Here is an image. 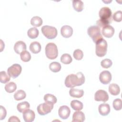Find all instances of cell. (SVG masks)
<instances>
[{
	"label": "cell",
	"instance_id": "cell-9",
	"mask_svg": "<svg viewBox=\"0 0 122 122\" xmlns=\"http://www.w3.org/2000/svg\"><path fill=\"white\" fill-rule=\"evenodd\" d=\"M94 99L96 101L106 102L109 99V95L105 91L103 90H99L95 93Z\"/></svg>",
	"mask_w": 122,
	"mask_h": 122
},
{
	"label": "cell",
	"instance_id": "cell-31",
	"mask_svg": "<svg viewBox=\"0 0 122 122\" xmlns=\"http://www.w3.org/2000/svg\"><path fill=\"white\" fill-rule=\"evenodd\" d=\"M44 100L46 102H51L53 104L56 103L57 102L56 97L54 95L50 93H47L44 95Z\"/></svg>",
	"mask_w": 122,
	"mask_h": 122
},
{
	"label": "cell",
	"instance_id": "cell-28",
	"mask_svg": "<svg viewBox=\"0 0 122 122\" xmlns=\"http://www.w3.org/2000/svg\"><path fill=\"white\" fill-rule=\"evenodd\" d=\"M26 96L25 92L22 90L17 91L14 94V98L16 101H20L25 98Z\"/></svg>",
	"mask_w": 122,
	"mask_h": 122
},
{
	"label": "cell",
	"instance_id": "cell-22",
	"mask_svg": "<svg viewBox=\"0 0 122 122\" xmlns=\"http://www.w3.org/2000/svg\"><path fill=\"white\" fill-rule=\"evenodd\" d=\"M30 106V105L29 103L28 102L24 101L19 103L17 105V108L19 112L23 113V112H24L25 110L29 109Z\"/></svg>",
	"mask_w": 122,
	"mask_h": 122
},
{
	"label": "cell",
	"instance_id": "cell-2",
	"mask_svg": "<svg viewBox=\"0 0 122 122\" xmlns=\"http://www.w3.org/2000/svg\"><path fill=\"white\" fill-rule=\"evenodd\" d=\"M85 81V77L81 72L76 74L68 75L65 80V85L68 88H73L77 86L82 85Z\"/></svg>",
	"mask_w": 122,
	"mask_h": 122
},
{
	"label": "cell",
	"instance_id": "cell-26",
	"mask_svg": "<svg viewBox=\"0 0 122 122\" xmlns=\"http://www.w3.org/2000/svg\"><path fill=\"white\" fill-rule=\"evenodd\" d=\"M61 65L58 62L54 61L51 63L49 65V68L53 72H57L61 69Z\"/></svg>",
	"mask_w": 122,
	"mask_h": 122
},
{
	"label": "cell",
	"instance_id": "cell-4",
	"mask_svg": "<svg viewBox=\"0 0 122 122\" xmlns=\"http://www.w3.org/2000/svg\"><path fill=\"white\" fill-rule=\"evenodd\" d=\"M107 42L103 38L96 42V54L99 57H103L106 54Z\"/></svg>",
	"mask_w": 122,
	"mask_h": 122
},
{
	"label": "cell",
	"instance_id": "cell-14",
	"mask_svg": "<svg viewBox=\"0 0 122 122\" xmlns=\"http://www.w3.org/2000/svg\"><path fill=\"white\" fill-rule=\"evenodd\" d=\"M61 35L66 38L70 37L73 33L72 28L69 25H64L61 29Z\"/></svg>",
	"mask_w": 122,
	"mask_h": 122
},
{
	"label": "cell",
	"instance_id": "cell-32",
	"mask_svg": "<svg viewBox=\"0 0 122 122\" xmlns=\"http://www.w3.org/2000/svg\"><path fill=\"white\" fill-rule=\"evenodd\" d=\"M21 60L24 62H28L31 59V55L30 52L27 51H24L20 54Z\"/></svg>",
	"mask_w": 122,
	"mask_h": 122
},
{
	"label": "cell",
	"instance_id": "cell-8",
	"mask_svg": "<svg viewBox=\"0 0 122 122\" xmlns=\"http://www.w3.org/2000/svg\"><path fill=\"white\" fill-rule=\"evenodd\" d=\"M22 68L19 64H13L8 68L7 70L8 74L12 78H17L21 73Z\"/></svg>",
	"mask_w": 122,
	"mask_h": 122
},
{
	"label": "cell",
	"instance_id": "cell-33",
	"mask_svg": "<svg viewBox=\"0 0 122 122\" xmlns=\"http://www.w3.org/2000/svg\"><path fill=\"white\" fill-rule=\"evenodd\" d=\"M122 101L120 99H116L113 101V107L116 111H119L122 109Z\"/></svg>",
	"mask_w": 122,
	"mask_h": 122
},
{
	"label": "cell",
	"instance_id": "cell-30",
	"mask_svg": "<svg viewBox=\"0 0 122 122\" xmlns=\"http://www.w3.org/2000/svg\"><path fill=\"white\" fill-rule=\"evenodd\" d=\"M72 61L71 56L67 53H65L62 55L61 57V61L64 64H68L71 62Z\"/></svg>",
	"mask_w": 122,
	"mask_h": 122
},
{
	"label": "cell",
	"instance_id": "cell-27",
	"mask_svg": "<svg viewBox=\"0 0 122 122\" xmlns=\"http://www.w3.org/2000/svg\"><path fill=\"white\" fill-rule=\"evenodd\" d=\"M17 89L16 84L14 82H10L5 86V91L9 93L13 92Z\"/></svg>",
	"mask_w": 122,
	"mask_h": 122
},
{
	"label": "cell",
	"instance_id": "cell-7",
	"mask_svg": "<svg viewBox=\"0 0 122 122\" xmlns=\"http://www.w3.org/2000/svg\"><path fill=\"white\" fill-rule=\"evenodd\" d=\"M53 103L49 102L39 104L37 108V112L41 115H45L50 113L53 108Z\"/></svg>",
	"mask_w": 122,
	"mask_h": 122
},
{
	"label": "cell",
	"instance_id": "cell-19",
	"mask_svg": "<svg viewBox=\"0 0 122 122\" xmlns=\"http://www.w3.org/2000/svg\"><path fill=\"white\" fill-rule=\"evenodd\" d=\"M30 50L34 54L38 53L41 50V44L38 41H33L30 45Z\"/></svg>",
	"mask_w": 122,
	"mask_h": 122
},
{
	"label": "cell",
	"instance_id": "cell-38",
	"mask_svg": "<svg viewBox=\"0 0 122 122\" xmlns=\"http://www.w3.org/2000/svg\"><path fill=\"white\" fill-rule=\"evenodd\" d=\"M8 122H20V120H19V119L15 116H12L10 117V118H9Z\"/></svg>",
	"mask_w": 122,
	"mask_h": 122
},
{
	"label": "cell",
	"instance_id": "cell-34",
	"mask_svg": "<svg viewBox=\"0 0 122 122\" xmlns=\"http://www.w3.org/2000/svg\"><path fill=\"white\" fill-rule=\"evenodd\" d=\"M73 57L77 60H81L83 56V53L81 50L76 49L73 52Z\"/></svg>",
	"mask_w": 122,
	"mask_h": 122
},
{
	"label": "cell",
	"instance_id": "cell-18",
	"mask_svg": "<svg viewBox=\"0 0 122 122\" xmlns=\"http://www.w3.org/2000/svg\"><path fill=\"white\" fill-rule=\"evenodd\" d=\"M70 95L74 98H81L83 96L84 91L82 89H75L71 88L69 91Z\"/></svg>",
	"mask_w": 122,
	"mask_h": 122
},
{
	"label": "cell",
	"instance_id": "cell-17",
	"mask_svg": "<svg viewBox=\"0 0 122 122\" xmlns=\"http://www.w3.org/2000/svg\"><path fill=\"white\" fill-rule=\"evenodd\" d=\"M85 119L84 113L81 111L75 112L72 115V122H82Z\"/></svg>",
	"mask_w": 122,
	"mask_h": 122
},
{
	"label": "cell",
	"instance_id": "cell-23",
	"mask_svg": "<svg viewBox=\"0 0 122 122\" xmlns=\"http://www.w3.org/2000/svg\"><path fill=\"white\" fill-rule=\"evenodd\" d=\"M71 106L75 111H80L83 108V104L78 100H72L71 102Z\"/></svg>",
	"mask_w": 122,
	"mask_h": 122
},
{
	"label": "cell",
	"instance_id": "cell-6",
	"mask_svg": "<svg viewBox=\"0 0 122 122\" xmlns=\"http://www.w3.org/2000/svg\"><path fill=\"white\" fill-rule=\"evenodd\" d=\"M41 32L47 39H52L57 35V30L56 28L49 25H44L42 27Z\"/></svg>",
	"mask_w": 122,
	"mask_h": 122
},
{
	"label": "cell",
	"instance_id": "cell-25",
	"mask_svg": "<svg viewBox=\"0 0 122 122\" xmlns=\"http://www.w3.org/2000/svg\"><path fill=\"white\" fill-rule=\"evenodd\" d=\"M30 23L34 27H40L42 24V20L39 16H34L30 20Z\"/></svg>",
	"mask_w": 122,
	"mask_h": 122
},
{
	"label": "cell",
	"instance_id": "cell-29",
	"mask_svg": "<svg viewBox=\"0 0 122 122\" xmlns=\"http://www.w3.org/2000/svg\"><path fill=\"white\" fill-rule=\"evenodd\" d=\"M10 76L5 71H1L0 73V81L1 83H5L10 80Z\"/></svg>",
	"mask_w": 122,
	"mask_h": 122
},
{
	"label": "cell",
	"instance_id": "cell-24",
	"mask_svg": "<svg viewBox=\"0 0 122 122\" xmlns=\"http://www.w3.org/2000/svg\"><path fill=\"white\" fill-rule=\"evenodd\" d=\"M39 30L36 28L32 27L29 29L27 32L28 36L30 39H35L39 35Z\"/></svg>",
	"mask_w": 122,
	"mask_h": 122
},
{
	"label": "cell",
	"instance_id": "cell-16",
	"mask_svg": "<svg viewBox=\"0 0 122 122\" xmlns=\"http://www.w3.org/2000/svg\"><path fill=\"white\" fill-rule=\"evenodd\" d=\"M99 113L102 116H106L110 112V107L107 103H102L98 107Z\"/></svg>",
	"mask_w": 122,
	"mask_h": 122
},
{
	"label": "cell",
	"instance_id": "cell-11",
	"mask_svg": "<svg viewBox=\"0 0 122 122\" xmlns=\"http://www.w3.org/2000/svg\"><path fill=\"white\" fill-rule=\"evenodd\" d=\"M71 113V110L69 107L66 105H63L61 106L58 111V114L60 118L62 119H67Z\"/></svg>",
	"mask_w": 122,
	"mask_h": 122
},
{
	"label": "cell",
	"instance_id": "cell-37",
	"mask_svg": "<svg viewBox=\"0 0 122 122\" xmlns=\"http://www.w3.org/2000/svg\"><path fill=\"white\" fill-rule=\"evenodd\" d=\"M0 120H3L6 116V114H7V112H6V110L5 109V108L3 107L2 106L0 105Z\"/></svg>",
	"mask_w": 122,
	"mask_h": 122
},
{
	"label": "cell",
	"instance_id": "cell-3",
	"mask_svg": "<svg viewBox=\"0 0 122 122\" xmlns=\"http://www.w3.org/2000/svg\"><path fill=\"white\" fill-rule=\"evenodd\" d=\"M46 57L51 60L56 59L58 55V51L56 45L52 42L48 43L45 47Z\"/></svg>",
	"mask_w": 122,
	"mask_h": 122
},
{
	"label": "cell",
	"instance_id": "cell-5",
	"mask_svg": "<svg viewBox=\"0 0 122 122\" xmlns=\"http://www.w3.org/2000/svg\"><path fill=\"white\" fill-rule=\"evenodd\" d=\"M87 33L95 43L98 41L103 38L101 32V30L97 26L93 25L89 27L87 30Z\"/></svg>",
	"mask_w": 122,
	"mask_h": 122
},
{
	"label": "cell",
	"instance_id": "cell-35",
	"mask_svg": "<svg viewBox=\"0 0 122 122\" xmlns=\"http://www.w3.org/2000/svg\"><path fill=\"white\" fill-rule=\"evenodd\" d=\"M112 61L109 59H105L103 60L101 62L102 67L104 68H110L112 65Z\"/></svg>",
	"mask_w": 122,
	"mask_h": 122
},
{
	"label": "cell",
	"instance_id": "cell-10",
	"mask_svg": "<svg viewBox=\"0 0 122 122\" xmlns=\"http://www.w3.org/2000/svg\"><path fill=\"white\" fill-rule=\"evenodd\" d=\"M99 80L103 84H108L112 80V74L108 71H103L101 72L99 75Z\"/></svg>",
	"mask_w": 122,
	"mask_h": 122
},
{
	"label": "cell",
	"instance_id": "cell-15",
	"mask_svg": "<svg viewBox=\"0 0 122 122\" xmlns=\"http://www.w3.org/2000/svg\"><path fill=\"white\" fill-rule=\"evenodd\" d=\"M14 50L16 53L20 54L22 52L26 50V45L23 41H18L15 43Z\"/></svg>",
	"mask_w": 122,
	"mask_h": 122
},
{
	"label": "cell",
	"instance_id": "cell-1",
	"mask_svg": "<svg viewBox=\"0 0 122 122\" xmlns=\"http://www.w3.org/2000/svg\"><path fill=\"white\" fill-rule=\"evenodd\" d=\"M100 19L97 21V26L101 30L112 22V12L111 10L107 7L102 8L99 12Z\"/></svg>",
	"mask_w": 122,
	"mask_h": 122
},
{
	"label": "cell",
	"instance_id": "cell-13",
	"mask_svg": "<svg viewBox=\"0 0 122 122\" xmlns=\"http://www.w3.org/2000/svg\"><path fill=\"white\" fill-rule=\"evenodd\" d=\"M102 34L106 38L112 37L114 33V29L112 26L107 25L104 26L101 30Z\"/></svg>",
	"mask_w": 122,
	"mask_h": 122
},
{
	"label": "cell",
	"instance_id": "cell-12",
	"mask_svg": "<svg viewBox=\"0 0 122 122\" xmlns=\"http://www.w3.org/2000/svg\"><path fill=\"white\" fill-rule=\"evenodd\" d=\"M22 116L25 122H32L34 120L35 114L32 110L27 109L23 112Z\"/></svg>",
	"mask_w": 122,
	"mask_h": 122
},
{
	"label": "cell",
	"instance_id": "cell-20",
	"mask_svg": "<svg viewBox=\"0 0 122 122\" xmlns=\"http://www.w3.org/2000/svg\"><path fill=\"white\" fill-rule=\"evenodd\" d=\"M109 91L112 95L116 96L120 93V88L117 84L112 83L109 86Z\"/></svg>",
	"mask_w": 122,
	"mask_h": 122
},
{
	"label": "cell",
	"instance_id": "cell-36",
	"mask_svg": "<svg viewBox=\"0 0 122 122\" xmlns=\"http://www.w3.org/2000/svg\"><path fill=\"white\" fill-rule=\"evenodd\" d=\"M113 19L117 22H120L122 20V13L121 10L116 11L113 15Z\"/></svg>",
	"mask_w": 122,
	"mask_h": 122
},
{
	"label": "cell",
	"instance_id": "cell-21",
	"mask_svg": "<svg viewBox=\"0 0 122 122\" xmlns=\"http://www.w3.org/2000/svg\"><path fill=\"white\" fill-rule=\"evenodd\" d=\"M72 5L74 9L77 12H81L83 9V3L81 0H73Z\"/></svg>",
	"mask_w": 122,
	"mask_h": 122
}]
</instances>
